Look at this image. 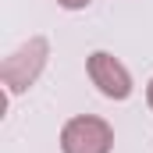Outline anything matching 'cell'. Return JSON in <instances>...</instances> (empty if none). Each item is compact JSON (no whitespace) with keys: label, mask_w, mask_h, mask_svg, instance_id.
<instances>
[{"label":"cell","mask_w":153,"mask_h":153,"mask_svg":"<svg viewBox=\"0 0 153 153\" xmlns=\"http://www.w3.org/2000/svg\"><path fill=\"white\" fill-rule=\"evenodd\" d=\"M46 61H50V39L46 36H29L18 50H11L0 64V78H4L7 96L32 89L39 82V75L46 71Z\"/></svg>","instance_id":"cell-1"},{"label":"cell","mask_w":153,"mask_h":153,"mask_svg":"<svg viewBox=\"0 0 153 153\" xmlns=\"http://www.w3.org/2000/svg\"><path fill=\"white\" fill-rule=\"evenodd\" d=\"M114 128L96 114H75L61 128V153H111Z\"/></svg>","instance_id":"cell-2"},{"label":"cell","mask_w":153,"mask_h":153,"mask_svg":"<svg viewBox=\"0 0 153 153\" xmlns=\"http://www.w3.org/2000/svg\"><path fill=\"white\" fill-rule=\"evenodd\" d=\"M85 71H89V82L107 96V100H128L135 82H132V71L117 61L114 53L107 50H93L85 57Z\"/></svg>","instance_id":"cell-3"},{"label":"cell","mask_w":153,"mask_h":153,"mask_svg":"<svg viewBox=\"0 0 153 153\" xmlns=\"http://www.w3.org/2000/svg\"><path fill=\"white\" fill-rule=\"evenodd\" d=\"M93 0H57V7H64V11H82V7H89Z\"/></svg>","instance_id":"cell-4"},{"label":"cell","mask_w":153,"mask_h":153,"mask_svg":"<svg viewBox=\"0 0 153 153\" xmlns=\"http://www.w3.org/2000/svg\"><path fill=\"white\" fill-rule=\"evenodd\" d=\"M146 103H150V111H153V78H150V85H146Z\"/></svg>","instance_id":"cell-5"}]
</instances>
